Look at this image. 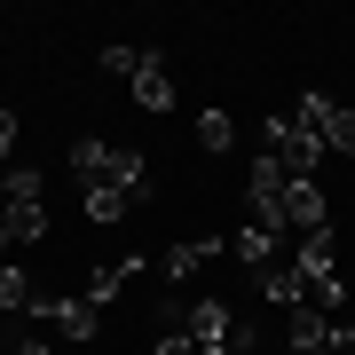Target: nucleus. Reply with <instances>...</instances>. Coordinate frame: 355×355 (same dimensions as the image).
I'll return each mask as SVG.
<instances>
[{
	"label": "nucleus",
	"instance_id": "nucleus-19",
	"mask_svg": "<svg viewBox=\"0 0 355 355\" xmlns=\"http://www.w3.org/2000/svg\"><path fill=\"white\" fill-rule=\"evenodd\" d=\"M150 355H198V340H190L182 324H158V347H150Z\"/></svg>",
	"mask_w": 355,
	"mask_h": 355
},
{
	"label": "nucleus",
	"instance_id": "nucleus-18",
	"mask_svg": "<svg viewBox=\"0 0 355 355\" xmlns=\"http://www.w3.org/2000/svg\"><path fill=\"white\" fill-rule=\"evenodd\" d=\"M142 55H150V48H127V40H111V48H103V71H111V79H135V71H142Z\"/></svg>",
	"mask_w": 355,
	"mask_h": 355
},
{
	"label": "nucleus",
	"instance_id": "nucleus-13",
	"mask_svg": "<svg viewBox=\"0 0 355 355\" xmlns=\"http://www.w3.org/2000/svg\"><path fill=\"white\" fill-rule=\"evenodd\" d=\"M261 300H268V308H300V300H308L300 268H284V261H277V268H261Z\"/></svg>",
	"mask_w": 355,
	"mask_h": 355
},
{
	"label": "nucleus",
	"instance_id": "nucleus-4",
	"mask_svg": "<svg viewBox=\"0 0 355 355\" xmlns=\"http://www.w3.org/2000/svg\"><path fill=\"white\" fill-rule=\"evenodd\" d=\"M32 316H40V324H55L64 340H95V331H103V308L87 300V292H40Z\"/></svg>",
	"mask_w": 355,
	"mask_h": 355
},
{
	"label": "nucleus",
	"instance_id": "nucleus-10",
	"mask_svg": "<svg viewBox=\"0 0 355 355\" xmlns=\"http://www.w3.org/2000/svg\"><path fill=\"white\" fill-rule=\"evenodd\" d=\"M24 308H40V284H32V268H0V316H24Z\"/></svg>",
	"mask_w": 355,
	"mask_h": 355
},
{
	"label": "nucleus",
	"instance_id": "nucleus-8",
	"mask_svg": "<svg viewBox=\"0 0 355 355\" xmlns=\"http://www.w3.org/2000/svg\"><path fill=\"white\" fill-rule=\"evenodd\" d=\"M229 331H237L229 300H190V340L198 347H229Z\"/></svg>",
	"mask_w": 355,
	"mask_h": 355
},
{
	"label": "nucleus",
	"instance_id": "nucleus-17",
	"mask_svg": "<svg viewBox=\"0 0 355 355\" xmlns=\"http://www.w3.org/2000/svg\"><path fill=\"white\" fill-rule=\"evenodd\" d=\"M127 214H135L127 190H87V221H95V229H111V221H127Z\"/></svg>",
	"mask_w": 355,
	"mask_h": 355
},
{
	"label": "nucleus",
	"instance_id": "nucleus-11",
	"mask_svg": "<svg viewBox=\"0 0 355 355\" xmlns=\"http://www.w3.org/2000/svg\"><path fill=\"white\" fill-rule=\"evenodd\" d=\"M0 205H48V182L32 166H0Z\"/></svg>",
	"mask_w": 355,
	"mask_h": 355
},
{
	"label": "nucleus",
	"instance_id": "nucleus-3",
	"mask_svg": "<svg viewBox=\"0 0 355 355\" xmlns=\"http://www.w3.org/2000/svg\"><path fill=\"white\" fill-rule=\"evenodd\" d=\"M292 119H300V127H316L331 158H355V111H347V103H331L324 87H308L300 103H292Z\"/></svg>",
	"mask_w": 355,
	"mask_h": 355
},
{
	"label": "nucleus",
	"instance_id": "nucleus-9",
	"mask_svg": "<svg viewBox=\"0 0 355 355\" xmlns=\"http://www.w3.org/2000/svg\"><path fill=\"white\" fill-rule=\"evenodd\" d=\"M214 253H221V237H182V245H166V292H174L182 277H198Z\"/></svg>",
	"mask_w": 355,
	"mask_h": 355
},
{
	"label": "nucleus",
	"instance_id": "nucleus-7",
	"mask_svg": "<svg viewBox=\"0 0 355 355\" xmlns=\"http://www.w3.org/2000/svg\"><path fill=\"white\" fill-rule=\"evenodd\" d=\"M127 87H135V111H150V119H158V111H174V71H166V55H158V48L142 55V71L127 79Z\"/></svg>",
	"mask_w": 355,
	"mask_h": 355
},
{
	"label": "nucleus",
	"instance_id": "nucleus-1",
	"mask_svg": "<svg viewBox=\"0 0 355 355\" xmlns=\"http://www.w3.org/2000/svg\"><path fill=\"white\" fill-rule=\"evenodd\" d=\"M71 174H79V190H127L135 205H150V158L142 150H127V142H103V135H87V142H71Z\"/></svg>",
	"mask_w": 355,
	"mask_h": 355
},
{
	"label": "nucleus",
	"instance_id": "nucleus-16",
	"mask_svg": "<svg viewBox=\"0 0 355 355\" xmlns=\"http://www.w3.org/2000/svg\"><path fill=\"white\" fill-rule=\"evenodd\" d=\"M198 150H237V119L229 111H198Z\"/></svg>",
	"mask_w": 355,
	"mask_h": 355
},
{
	"label": "nucleus",
	"instance_id": "nucleus-14",
	"mask_svg": "<svg viewBox=\"0 0 355 355\" xmlns=\"http://www.w3.org/2000/svg\"><path fill=\"white\" fill-rule=\"evenodd\" d=\"M127 277H142V253H127L119 268H95V277H87V300H95V308H111L119 292H127Z\"/></svg>",
	"mask_w": 355,
	"mask_h": 355
},
{
	"label": "nucleus",
	"instance_id": "nucleus-15",
	"mask_svg": "<svg viewBox=\"0 0 355 355\" xmlns=\"http://www.w3.org/2000/svg\"><path fill=\"white\" fill-rule=\"evenodd\" d=\"M0 229H8L16 245H40L48 237V205H0Z\"/></svg>",
	"mask_w": 355,
	"mask_h": 355
},
{
	"label": "nucleus",
	"instance_id": "nucleus-12",
	"mask_svg": "<svg viewBox=\"0 0 355 355\" xmlns=\"http://www.w3.org/2000/svg\"><path fill=\"white\" fill-rule=\"evenodd\" d=\"M237 261L253 268V277H261V268H277V229H261V221H245V229H237Z\"/></svg>",
	"mask_w": 355,
	"mask_h": 355
},
{
	"label": "nucleus",
	"instance_id": "nucleus-20",
	"mask_svg": "<svg viewBox=\"0 0 355 355\" xmlns=\"http://www.w3.org/2000/svg\"><path fill=\"white\" fill-rule=\"evenodd\" d=\"M16 135H24V119H16V111H8V103H0V158H8V150H16Z\"/></svg>",
	"mask_w": 355,
	"mask_h": 355
},
{
	"label": "nucleus",
	"instance_id": "nucleus-23",
	"mask_svg": "<svg viewBox=\"0 0 355 355\" xmlns=\"http://www.w3.org/2000/svg\"><path fill=\"white\" fill-rule=\"evenodd\" d=\"M198 355H237V347H198Z\"/></svg>",
	"mask_w": 355,
	"mask_h": 355
},
{
	"label": "nucleus",
	"instance_id": "nucleus-21",
	"mask_svg": "<svg viewBox=\"0 0 355 355\" xmlns=\"http://www.w3.org/2000/svg\"><path fill=\"white\" fill-rule=\"evenodd\" d=\"M16 355H48V340H16Z\"/></svg>",
	"mask_w": 355,
	"mask_h": 355
},
{
	"label": "nucleus",
	"instance_id": "nucleus-2",
	"mask_svg": "<svg viewBox=\"0 0 355 355\" xmlns=\"http://www.w3.org/2000/svg\"><path fill=\"white\" fill-rule=\"evenodd\" d=\"M261 142L284 158V174H292V182H316V174H324V158H331V150H324V135H316V127H300V119H284V111H268V119H261Z\"/></svg>",
	"mask_w": 355,
	"mask_h": 355
},
{
	"label": "nucleus",
	"instance_id": "nucleus-6",
	"mask_svg": "<svg viewBox=\"0 0 355 355\" xmlns=\"http://www.w3.org/2000/svg\"><path fill=\"white\" fill-rule=\"evenodd\" d=\"M292 268H300V284H308V292L331 284V277H340V237H331V229H308L300 253H292Z\"/></svg>",
	"mask_w": 355,
	"mask_h": 355
},
{
	"label": "nucleus",
	"instance_id": "nucleus-22",
	"mask_svg": "<svg viewBox=\"0 0 355 355\" xmlns=\"http://www.w3.org/2000/svg\"><path fill=\"white\" fill-rule=\"evenodd\" d=\"M8 245H16V237H8V229H0V268H8Z\"/></svg>",
	"mask_w": 355,
	"mask_h": 355
},
{
	"label": "nucleus",
	"instance_id": "nucleus-5",
	"mask_svg": "<svg viewBox=\"0 0 355 355\" xmlns=\"http://www.w3.org/2000/svg\"><path fill=\"white\" fill-rule=\"evenodd\" d=\"M292 229H331V198H324V182H284V237Z\"/></svg>",
	"mask_w": 355,
	"mask_h": 355
}]
</instances>
